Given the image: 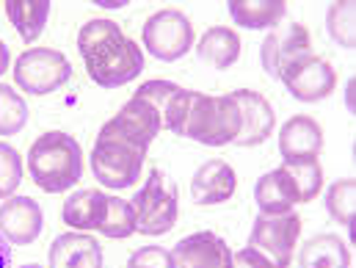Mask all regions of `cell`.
<instances>
[{
    "instance_id": "cell-17",
    "label": "cell",
    "mask_w": 356,
    "mask_h": 268,
    "mask_svg": "<svg viewBox=\"0 0 356 268\" xmlns=\"http://www.w3.org/2000/svg\"><path fill=\"white\" fill-rule=\"evenodd\" d=\"M50 268H102V249L83 232L58 235L50 246Z\"/></svg>"
},
{
    "instance_id": "cell-23",
    "label": "cell",
    "mask_w": 356,
    "mask_h": 268,
    "mask_svg": "<svg viewBox=\"0 0 356 268\" xmlns=\"http://www.w3.org/2000/svg\"><path fill=\"white\" fill-rule=\"evenodd\" d=\"M6 17L17 28L19 39L25 45L36 42L47 25L50 17V3L47 0H8L6 3Z\"/></svg>"
},
{
    "instance_id": "cell-26",
    "label": "cell",
    "mask_w": 356,
    "mask_h": 268,
    "mask_svg": "<svg viewBox=\"0 0 356 268\" xmlns=\"http://www.w3.org/2000/svg\"><path fill=\"white\" fill-rule=\"evenodd\" d=\"M326 210L337 224L351 227L354 232V210H356V182L351 178H343L332 182L326 191Z\"/></svg>"
},
{
    "instance_id": "cell-15",
    "label": "cell",
    "mask_w": 356,
    "mask_h": 268,
    "mask_svg": "<svg viewBox=\"0 0 356 268\" xmlns=\"http://www.w3.org/2000/svg\"><path fill=\"white\" fill-rule=\"evenodd\" d=\"M323 150V130L312 116H293L279 130V152L284 164L293 161H315Z\"/></svg>"
},
{
    "instance_id": "cell-34",
    "label": "cell",
    "mask_w": 356,
    "mask_h": 268,
    "mask_svg": "<svg viewBox=\"0 0 356 268\" xmlns=\"http://www.w3.org/2000/svg\"><path fill=\"white\" fill-rule=\"evenodd\" d=\"M354 91H356V84L354 78L348 81V108H351V113H354Z\"/></svg>"
},
{
    "instance_id": "cell-28",
    "label": "cell",
    "mask_w": 356,
    "mask_h": 268,
    "mask_svg": "<svg viewBox=\"0 0 356 268\" xmlns=\"http://www.w3.org/2000/svg\"><path fill=\"white\" fill-rule=\"evenodd\" d=\"M28 122L25 100L6 84H0V136H14Z\"/></svg>"
},
{
    "instance_id": "cell-20",
    "label": "cell",
    "mask_w": 356,
    "mask_h": 268,
    "mask_svg": "<svg viewBox=\"0 0 356 268\" xmlns=\"http://www.w3.org/2000/svg\"><path fill=\"white\" fill-rule=\"evenodd\" d=\"M298 266L301 268H351V252H348V246H346V241H343L340 235L321 232V235L309 238V241L301 246Z\"/></svg>"
},
{
    "instance_id": "cell-4",
    "label": "cell",
    "mask_w": 356,
    "mask_h": 268,
    "mask_svg": "<svg viewBox=\"0 0 356 268\" xmlns=\"http://www.w3.org/2000/svg\"><path fill=\"white\" fill-rule=\"evenodd\" d=\"M136 213V232L141 235H166L179 216V191L166 172L155 169L144 188L130 202Z\"/></svg>"
},
{
    "instance_id": "cell-31",
    "label": "cell",
    "mask_w": 356,
    "mask_h": 268,
    "mask_svg": "<svg viewBox=\"0 0 356 268\" xmlns=\"http://www.w3.org/2000/svg\"><path fill=\"white\" fill-rule=\"evenodd\" d=\"M229 268H276V266L268 260L266 255H260L257 249H252V246H243L241 252H235V255H232V260H229Z\"/></svg>"
},
{
    "instance_id": "cell-14",
    "label": "cell",
    "mask_w": 356,
    "mask_h": 268,
    "mask_svg": "<svg viewBox=\"0 0 356 268\" xmlns=\"http://www.w3.org/2000/svg\"><path fill=\"white\" fill-rule=\"evenodd\" d=\"M229 260H232V252L227 241L210 230L182 238L172 249L175 268H229Z\"/></svg>"
},
{
    "instance_id": "cell-33",
    "label": "cell",
    "mask_w": 356,
    "mask_h": 268,
    "mask_svg": "<svg viewBox=\"0 0 356 268\" xmlns=\"http://www.w3.org/2000/svg\"><path fill=\"white\" fill-rule=\"evenodd\" d=\"M8 61H11V56H8V47H6V42H0V75L8 70Z\"/></svg>"
},
{
    "instance_id": "cell-9",
    "label": "cell",
    "mask_w": 356,
    "mask_h": 268,
    "mask_svg": "<svg viewBox=\"0 0 356 268\" xmlns=\"http://www.w3.org/2000/svg\"><path fill=\"white\" fill-rule=\"evenodd\" d=\"M301 235V216L282 213V216H257L252 235H249V246L257 249L260 255H266L276 268H287L293 260V249L298 244Z\"/></svg>"
},
{
    "instance_id": "cell-7",
    "label": "cell",
    "mask_w": 356,
    "mask_h": 268,
    "mask_svg": "<svg viewBox=\"0 0 356 268\" xmlns=\"http://www.w3.org/2000/svg\"><path fill=\"white\" fill-rule=\"evenodd\" d=\"M161 127H163L161 111H158L147 97H141V94L136 91V94L119 108V113L102 125L99 133H105V136H111V139H119V141H124V144H130V147L147 152L149 144L155 141V136L161 133Z\"/></svg>"
},
{
    "instance_id": "cell-2",
    "label": "cell",
    "mask_w": 356,
    "mask_h": 268,
    "mask_svg": "<svg viewBox=\"0 0 356 268\" xmlns=\"http://www.w3.org/2000/svg\"><path fill=\"white\" fill-rule=\"evenodd\" d=\"M78 53L89 78L102 89H119L144 72L141 47L113 19H89L78 33Z\"/></svg>"
},
{
    "instance_id": "cell-6",
    "label": "cell",
    "mask_w": 356,
    "mask_h": 268,
    "mask_svg": "<svg viewBox=\"0 0 356 268\" xmlns=\"http://www.w3.org/2000/svg\"><path fill=\"white\" fill-rule=\"evenodd\" d=\"M72 78V64L50 47H31L14 64V84L28 94H53Z\"/></svg>"
},
{
    "instance_id": "cell-12",
    "label": "cell",
    "mask_w": 356,
    "mask_h": 268,
    "mask_svg": "<svg viewBox=\"0 0 356 268\" xmlns=\"http://www.w3.org/2000/svg\"><path fill=\"white\" fill-rule=\"evenodd\" d=\"M235 102H238V111H241V133L232 144L238 147H257L263 144L268 136L273 133L276 127V113H273V105L268 102L263 94L252 89H238L229 94Z\"/></svg>"
},
{
    "instance_id": "cell-24",
    "label": "cell",
    "mask_w": 356,
    "mask_h": 268,
    "mask_svg": "<svg viewBox=\"0 0 356 268\" xmlns=\"http://www.w3.org/2000/svg\"><path fill=\"white\" fill-rule=\"evenodd\" d=\"M282 169L287 172V178L293 182L296 194H298V205L304 202H312L321 188H323V169L315 161H293V164H282Z\"/></svg>"
},
{
    "instance_id": "cell-29",
    "label": "cell",
    "mask_w": 356,
    "mask_h": 268,
    "mask_svg": "<svg viewBox=\"0 0 356 268\" xmlns=\"http://www.w3.org/2000/svg\"><path fill=\"white\" fill-rule=\"evenodd\" d=\"M19 182H22V158L11 144L0 141V196H11Z\"/></svg>"
},
{
    "instance_id": "cell-35",
    "label": "cell",
    "mask_w": 356,
    "mask_h": 268,
    "mask_svg": "<svg viewBox=\"0 0 356 268\" xmlns=\"http://www.w3.org/2000/svg\"><path fill=\"white\" fill-rule=\"evenodd\" d=\"M19 268H44V266H36V263H25V266H19Z\"/></svg>"
},
{
    "instance_id": "cell-16",
    "label": "cell",
    "mask_w": 356,
    "mask_h": 268,
    "mask_svg": "<svg viewBox=\"0 0 356 268\" xmlns=\"http://www.w3.org/2000/svg\"><path fill=\"white\" fill-rule=\"evenodd\" d=\"M235 188H238V178L227 161L202 164L191 180V196L196 205H221V202L232 199Z\"/></svg>"
},
{
    "instance_id": "cell-19",
    "label": "cell",
    "mask_w": 356,
    "mask_h": 268,
    "mask_svg": "<svg viewBox=\"0 0 356 268\" xmlns=\"http://www.w3.org/2000/svg\"><path fill=\"white\" fill-rule=\"evenodd\" d=\"M108 199H111V194H105L99 188L75 191L64 202V221L75 230H99V224L105 221V213H108Z\"/></svg>"
},
{
    "instance_id": "cell-30",
    "label": "cell",
    "mask_w": 356,
    "mask_h": 268,
    "mask_svg": "<svg viewBox=\"0 0 356 268\" xmlns=\"http://www.w3.org/2000/svg\"><path fill=\"white\" fill-rule=\"evenodd\" d=\"M127 268H175L172 263V252L163 246H144L138 252H133Z\"/></svg>"
},
{
    "instance_id": "cell-32",
    "label": "cell",
    "mask_w": 356,
    "mask_h": 268,
    "mask_svg": "<svg viewBox=\"0 0 356 268\" xmlns=\"http://www.w3.org/2000/svg\"><path fill=\"white\" fill-rule=\"evenodd\" d=\"M0 268H11V246L3 235H0Z\"/></svg>"
},
{
    "instance_id": "cell-18",
    "label": "cell",
    "mask_w": 356,
    "mask_h": 268,
    "mask_svg": "<svg viewBox=\"0 0 356 268\" xmlns=\"http://www.w3.org/2000/svg\"><path fill=\"white\" fill-rule=\"evenodd\" d=\"M254 202H257L263 216H282V213H290L293 205H298V194H296L293 182L282 166L257 180Z\"/></svg>"
},
{
    "instance_id": "cell-25",
    "label": "cell",
    "mask_w": 356,
    "mask_h": 268,
    "mask_svg": "<svg viewBox=\"0 0 356 268\" xmlns=\"http://www.w3.org/2000/svg\"><path fill=\"white\" fill-rule=\"evenodd\" d=\"M326 31L329 36L346 47V50H354L356 47V3L351 0H340L329 8L326 14Z\"/></svg>"
},
{
    "instance_id": "cell-36",
    "label": "cell",
    "mask_w": 356,
    "mask_h": 268,
    "mask_svg": "<svg viewBox=\"0 0 356 268\" xmlns=\"http://www.w3.org/2000/svg\"><path fill=\"white\" fill-rule=\"evenodd\" d=\"M0 199H3V196H0Z\"/></svg>"
},
{
    "instance_id": "cell-22",
    "label": "cell",
    "mask_w": 356,
    "mask_h": 268,
    "mask_svg": "<svg viewBox=\"0 0 356 268\" xmlns=\"http://www.w3.org/2000/svg\"><path fill=\"white\" fill-rule=\"evenodd\" d=\"M229 14L249 31H273L284 19L287 6L282 0H229Z\"/></svg>"
},
{
    "instance_id": "cell-21",
    "label": "cell",
    "mask_w": 356,
    "mask_h": 268,
    "mask_svg": "<svg viewBox=\"0 0 356 268\" xmlns=\"http://www.w3.org/2000/svg\"><path fill=\"white\" fill-rule=\"evenodd\" d=\"M196 56H199V61L210 64L213 70H229L241 58V36L232 28L216 25V28L204 31V36L199 39Z\"/></svg>"
},
{
    "instance_id": "cell-10",
    "label": "cell",
    "mask_w": 356,
    "mask_h": 268,
    "mask_svg": "<svg viewBox=\"0 0 356 268\" xmlns=\"http://www.w3.org/2000/svg\"><path fill=\"white\" fill-rule=\"evenodd\" d=\"M279 81L284 84V89L290 91L296 100L321 102V100L332 97V91L337 86V70L326 58L309 53V56H301L298 61H293L282 72Z\"/></svg>"
},
{
    "instance_id": "cell-1",
    "label": "cell",
    "mask_w": 356,
    "mask_h": 268,
    "mask_svg": "<svg viewBox=\"0 0 356 268\" xmlns=\"http://www.w3.org/2000/svg\"><path fill=\"white\" fill-rule=\"evenodd\" d=\"M163 127L207 147H224L241 133V111L229 94L210 97L179 86L163 108Z\"/></svg>"
},
{
    "instance_id": "cell-11",
    "label": "cell",
    "mask_w": 356,
    "mask_h": 268,
    "mask_svg": "<svg viewBox=\"0 0 356 268\" xmlns=\"http://www.w3.org/2000/svg\"><path fill=\"white\" fill-rule=\"evenodd\" d=\"M312 53V36L301 22H287V25H276L266 36V42L260 45V61L270 78H282V72L298 61L301 56Z\"/></svg>"
},
{
    "instance_id": "cell-27",
    "label": "cell",
    "mask_w": 356,
    "mask_h": 268,
    "mask_svg": "<svg viewBox=\"0 0 356 268\" xmlns=\"http://www.w3.org/2000/svg\"><path fill=\"white\" fill-rule=\"evenodd\" d=\"M105 238H127L136 232V213L130 207L127 199H119V196H111L108 199V213H105V221L99 224V230Z\"/></svg>"
},
{
    "instance_id": "cell-3",
    "label": "cell",
    "mask_w": 356,
    "mask_h": 268,
    "mask_svg": "<svg viewBox=\"0 0 356 268\" xmlns=\"http://www.w3.org/2000/svg\"><path fill=\"white\" fill-rule=\"evenodd\" d=\"M28 172L44 194H61L83 178V150L70 133L50 130L31 144Z\"/></svg>"
},
{
    "instance_id": "cell-5",
    "label": "cell",
    "mask_w": 356,
    "mask_h": 268,
    "mask_svg": "<svg viewBox=\"0 0 356 268\" xmlns=\"http://www.w3.org/2000/svg\"><path fill=\"white\" fill-rule=\"evenodd\" d=\"M144 158H147V152L99 133L94 141V150H91V172L108 188H116V191L133 188V182L141 178Z\"/></svg>"
},
{
    "instance_id": "cell-13",
    "label": "cell",
    "mask_w": 356,
    "mask_h": 268,
    "mask_svg": "<svg viewBox=\"0 0 356 268\" xmlns=\"http://www.w3.org/2000/svg\"><path fill=\"white\" fill-rule=\"evenodd\" d=\"M42 207L31 196H8L0 205V235L14 246H28L42 235Z\"/></svg>"
},
{
    "instance_id": "cell-8",
    "label": "cell",
    "mask_w": 356,
    "mask_h": 268,
    "mask_svg": "<svg viewBox=\"0 0 356 268\" xmlns=\"http://www.w3.org/2000/svg\"><path fill=\"white\" fill-rule=\"evenodd\" d=\"M141 39H144V47L158 58V61H177L182 58L191 47H193V25L191 19L177 11V8H163V11H155L144 31H141Z\"/></svg>"
}]
</instances>
